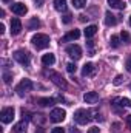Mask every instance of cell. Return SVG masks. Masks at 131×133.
I'll list each match as a JSON object with an SVG mask.
<instances>
[{"mask_svg":"<svg viewBox=\"0 0 131 133\" xmlns=\"http://www.w3.org/2000/svg\"><path fill=\"white\" fill-rule=\"evenodd\" d=\"M31 42H33V45L37 48V50H43V48H48L49 46V36H46V34H34L33 39H31Z\"/></svg>","mask_w":131,"mask_h":133,"instance_id":"6da1fadb","label":"cell"},{"mask_svg":"<svg viewBox=\"0 0 131 133\" xmlns=\"http://www.w3.org/2000/svg\"><path fill=\"white\" fill-rule=\"evenodd\" d=\"M90 113L86 111V110H83V108H79L76 113H74V121L77 122V124H80V125H85V124H88L90 122Z\"/></svg>","mask_w":131,"mask_h":133,"instance_id":"7a4b0ae2","label":"cell"},{"mask_svg":"<svg viewBox=\"0 0 131 133\" xmlns=\"http://www.w3.org/2000/svg\"><path fill=\"white\" fill-rule=\"evenodd\" d=\"M12 56H14V59H16L20 65H25V66L30 65V53H28V51H25V50H17Z\"/></svg>","mask_w":131,"mask_h":133,"instance_id":"3957f363","label":"cell"},{"mask_svg":"<svg viewBox=\"0 0 131 133\" xmlns=\"http://www.w3.org/2000/svg\"><path fill=\"white\" fill-rule=\"evenodd\" d=\"M46 74L49 76V79H51L57 87H60V88H66V81L63 79L62 74H59V73H56V71H46Z\"/></svg>","mask_w":131,"mask_h":133,"instance_id":"277c9868","label":"cell"},{"mask_svg":"<svg viewBox=\"0 0 131 133\" xmlns=\"http://www.w3.org/2000/svg\"><path fill=\"white\" fill-rule=\"evenodd\" d=\"M14 119V108L12 107H5L2 111H0V121L3 124H8Z\"/></svg>","mask_w":131,"mask_h":133,"instance_id":"5b68a950","label":"cell"},{"mask_svg":"<svg viewBox=\"0 0 131 133\" xmlns=\"http://www.w3.org/2000/svg\"><path fill=\"white\" fill-rule=\"evenodd\" d=\"M65 116H66V111L63 108H53L51 113H49V119L53 122H62L65 119Z\"/></svg>","mask_w":131,"mask_h":133,"instance_id":"8992f818","label":"cell"},{"mask_svg":"<svg viewBox=\"0 0 131 133\" xmlns=\"http://www.w3.org/2000/svg\"><path fill=\"white\" fill-rule=\"evenodd\" d=\"M66 53H68V56L72 57L74 61H77V59L82 57V48H80L79 45H68V46H66Z\"/></svg>","mask_w":131,"mask_h":133,"instance_id":"52a82bcc","label":"cell"},{"mask_svg":"<svg viewBox=\"0 0 131 133\" xmlns=\"http://www.w3.org/2000/svg\"><path fill=\"white\" fill-rule=\"evenodd\" d=\"M33 82L30 81V79H22V82L17 85V91H19V95H23V91H30V90H33Z\"/></svg>","mask_w":131,"mask_h":133,"instance_id":"ba28073f","label":"cell"},{"mask_svg":"<svg viewBox=\"0 0 131 133\" xmlns=\"http://www.w3.org/2000/svg\"><path fill=\"white\" fill-rule=\"evenodd\" d=\"M11 11H12L16 16H25V14L28 12V8H26V5H23V3H12V5H11Z\"/></svg>","mask_w":131,"mask_h":133,"instance_id":"9c48e42d","label":"cell"},{"mask_svg":"<svg viewBox=\"0 0 131 133\" xmlns=\"http://www.w3.org/2000/svg\"><path fill=\"white\" fill-rule=\"evenodd\" d=\"M20 33H22V22H20V19H17V17L11 19V34L17 36Z\"/></svg>","mask_w":131,"mask_h":133,"instance_id":"30bf717a","label":"cell"},{"mask_svg":"<svg viewBox=\"0 0 131 133\" xmlns=\"http://www.w3.org/2000/svg\"><path fill=\"white\" fill-rule=\"evenodd\" d=\"M80 37V31L79 30H71L69 33H66L62 39H60V42H71V40H77Z\"/></svg>","mask_w":131,"mask_h":133,"instance_id":"8fae6325","label":"cell"},{"mask_svg":"<svg viewBox=\"0 0 131 133\" xmlns=\"http://www.w3.org/2000/svg\"><path fill=\"white\" fill-rule=\"evenodd\" d=\"M83 101H85L86 104H96V102L99 101V95L96 93V91H88V93H85Z\"/></svg>","mask_w":131,"mask_h":133,"instance_id":"7c38bea8","label":"cell"},{"mask_svg":"<svg viewBox=\"0 0 131 133\" xmlns=\"http://www.w3.org/2000/svg\"><path fill=\"white\" fill-rule=\"evenodd\" d=\"M105 23H106L108 26H114V25L117 23V19H116L114 14H111V11H106V12H105Z\"/></svg>","mask_w":131,"mask_h":133,"instance_id":"4fadbf2b","label":"cell"},{"mask_svg":"<svg viewBox=\"0 0 131 133\" xmlns=\"http://www.w3.org/2000/svg\"><path fill=\"white\" fill-rule=\"evenodd\" d=\"M113 102H114V105H120V107L131 108V99H128V98H116Z\"/></svg>","mask_w":131,"mask_h":133,"instance_id":"5bb4252c","label":"cell"},{"mask_svg":"<svg viewBox=\"0 0 131 133\" xmlns=\"http://www.w3.org/2000/svg\"><path fill=\"white\" fill-rule=\"evenodd\" d=\"M54 62H56L54 54L48 53V54H43V56H42V64H43V65H53Z\"/></svg>","mask_w":131,"mask_h":133,"instance_id":"9a60e30c","label":"cell"},{"mask_svg":"<svg viewBox=\"0 0 131 133\" xmlns=\"http://www.w3.org/2000/svg\"><path fill=\"white\" fill-rule=\"evenodd\" d=\"M108 5L116 9H125V6H127L123 0H108Z\"/></svg>","mask_w":131,"mask_h":133,"instance_id":"2e32d148","label":"cell"},{"mask_svg":"<svg viewBox=\"0 0 131 133\" xmlns=\"http://www.w3.org/2000/svg\"><path fill=\"white\" fill-rule=\"evenodd\" d=\"M40 25H42V22L37 17H33V19H30L26 26H28V30H37V28H40Z\"/></svg>","mask_w":131,"mask_h":133,"instance_id":"e0dca14e","label":"cell"},{"mask_svg":"<svg viewBox=\"0 0 131 133\" xmlns=\"http://www.w3.org/2000/svg\"><path fill=\"white\" fill-rule=\"evenodd\" d=\"M16 133H25L26 132V122H25V119L23 121H20V122H17L16 125H14V129H12Z\"/></svg>","mask_w":131,"mask_h":133,"instance_id":"ac0fdd59","label":"cell"},{"mask_svg":"<svg viewBox=\"0 0 131 133\" xmlns=\"http://www.w3.org/2000/svg\"><path fill=\"white\" fill-rule=\"evenodd\" d=\"M96 33H97V26L96 25H90V26L85 28V37H88V39H91L93 36H96Z\"/></svg>","mask_w":131,"mask_h":133,"instance_id":"d6986e66","label":"cell"},{"mask_svg":"<svg viewBox=\"0 0 131 133\" xmlns=\"http://www.w3.org/2000/svg\"><path fill=\"white\" fill-rule=\"evenodd\" d=\"M93 71H94V65L93 64H85L83 68H82V76H90V74H93Z\"/></svg>","mask_w":131,"mask_h":133,"instance_id":"ffe728a7","label":"cell"},{"mask_svg":"<svg viewBox=\"0 0 131 133\" xmlns=\"http://www.w3.org/2000/svg\"><path fill=\"white\" fill-rule=\"evenodd\" d=\"M37 104L42 105V107H48V105H53L54 104V99H51V98H39L37 99Z\"/></svg>","mask_w":131,"mask_h":133,"instance_id":"44dd1931","label":"cell"},{"mask_svg":"<svg viewBox=\"0 0 131 133\" xmlns=\"http://www.w3.org/2000/svg\"><path fill=\"white\" fill-rule=\"evenodd\" d=\"M54 8L57 11H65L66 9V0H54Z\"/></svg>","mask_w":131,"mask_h":133,"instance_id":"7402d4cb","label":"cell"},{"mask_svg":"<svg viewBox=\"0 0 131 133\" xmlns=\"http://www.w3.org/2000/svg\"><path fill=\"white\" fill-rule=\"evenodd\" d=\"M110 45H111L113 48H119V45H120V42H119V37H117V36H111Z\"/></svg>","mask_w":131,"mask_h":133,"instance_id":"603a6c76","label":"cell"},{"mask_svg":"<svg viewBox=\"0 0 131 133\" xmlns=\"http://www.w3.org/2000/svg\"><path fill=\"white\" fill-rule=\"evenodd\" d=\"M72 5H74V8H83L85 5H86V0H72Z\"/></svg>","mask_w":131,"mask_h":133,"instance_id":"cb8c5ba5","label":"cell"},{"mask_svg":"<svg viewBox=\"0 0 131 133\" xmlns=\"http://www.w3.org/2000/svg\"><path fill=\"white\" fill-rule=\"evenodd\" d=\"M120 39H122L125 43H131V37L127 31H122V33H120Z\"/></svg>","mask_w":131,"mask_h":133,"instance_id":"d4e9b609","label":"cell"},{"mask_svg":"<svg viewBox=\"0 0 131 133\" xmlns=\"http://www.w3.org/2000/svg\"><path fill=\"white\" fill-rule=\"evenodd\" d=\"M66 70H68V73H76V70H77V66H76V64H72V62H69V64H66Z\"/></svg>","mask_w":131,"mask_h":133,"instance_id":"484cf974","label":"cell"},{"mask_svg":"<svg viewBox=\"0 0 131 133\" xmlns=\"http://www.w3.org/2000/svg\"><path fill=\"white\" fill-rule=\"evenodd\" d=\"M11 79H12V76H11L9 73H3V81H5V84H9Z\"/></svg>","mask_w":131,"mask_h":133,"instance_id":"4316f807","label":"cell"},{"mask_svg":"<svg viewBox=\"0 0 131 133\" xmlns=\"http://www.w3.org/2000/svg\"><path fill=\"white\" fill-rule=\"evenodd\" d=\"M122 81H123V76H120V74H119V76H116V79H114V82H113V84H114V85H120V84H122Z\"/></svg>","mask_w":131,"mask_h":133,"instance_id":"83f0119b","label":"cell"},{"mask_svg":"<svg viewBox=\"0 0 131 133\" xmlns=\"http://www.w3.org/2000/svg\"><path fill=\"white\" fill-rule=\"evenodd\" d=\"M62 22H63L65 25H68V23L71 22V14H68V12H66L65 16H63V19H62Z\"/></svg>","mask_w":131,"mask_h":133,"instance_id":"f1b7e54d","label":"cell"},{"mask_svg":"<svg viewBox=\"0 0 131 133\" xmlns=\"http://www.w3.org/2000/svg\"><path fill=\"white\" fill-rule=\"evenodd\" d=\"M125 66H127V70L131 73V56L127 57V61H125Z\"/></svg>","mask_w":131,"mask_h":133,"instance_id":"f546056e","label":"cell"},{"mask_svg":"<svg viewBox=\"0 0 131 133\" xmlns=\"http://www.w3.org/2000/svg\"><path fill=\"white\" fill-rule=\"evenodd\" d=\"M51 133H65V130L62 129V127H56V129H53Z\"/></svg>","mask_w":131,"mask_h":133,"instance_id":"4dcf8cb0","label":"cell"},{"mask_svg":"<svg viewBox=\"0 0 131 133\" xmlns=\"http://www.w3.org/2000/svg\"><path fill=\"white\" fill-rule=\"evenodd\" d=\"M88 133H100V129H99V127H91V129L88 130Z\"/></svg>","mask_w":131,"mask_h":133,"instance_id":"1f68e13d","label":"cell"},{"mask_svg":"<svg viewBox=\"0 0 131 133\" xmlns=\"http://www.w3.org/2000/svg\"><path fill=\"white\" fill-rule=\"evenodd\" d=\"M125 121H127V125H128V129L131 130V116H127V119H125Z\"/></svg>","mask_w":131,"mask_h":133,"instance_id":"d6a6232c","label":"cell"},{"mask_svg":"<svg viewBox=\"0 0 131 133\" xmlns=\"http://www.w3.org/2000/svg\"><path fill=\"white\" fill-rule=\"evenodd\" d=\"M35 2V6H42L43 5V0H34Z\"/></svg>","mask_w":131,"mask_h":133,"instance_id":"836d02e7","label":"cell"},{"mask_svg":"<svg viewBox=\"0 0 131 133\" xmlns=\"http://www.w3.org/2000/svg\"><path fill=\"white\" fill-rule=\"evenodd\" d=\"M35 133H46V132H45V129H42V127H39V129L35 130Z\"/></svg>","mask_w":131,"mask_h":133,"instance_id":"e575fe53","label":"cell"},{"mask_svg":"<svg viewBox=\"0 0 131 133\" xmlns=\"http://www.w3.org/2000/svg\"><path fill=\"white\" fill-rule=\"evenodd\" d=\"M3 33H5V25L0 23V34H3Z\"/></svg>","mask_w":131,"mask_h":133,"instance_id":"d590c367","label":"cell"},{"mask_svg":"<svg viewBox=\"0 0 131 133\" xmlns=\"http://www.w3.org/2000/svg\"><path fill=\"white\" fill-rule=\"evenodd\" d=\"M86 19H88V17H86V16H83V14H82V16H80V20H82V22H85V20H86Z\"/></svg>","mask_w":131,"mask_h":133,"instance_id":"8d00e7d4","label":"cell"},{"mask_svg":"<svg viewBox=\"0 0 131 133\" xmlns=\"http://www.w3.org/2000/svg\"><path fill=\"white\" fill-rule=\"evenodd\" d=\"M2 2H3V3H9V2L12 3V0H2Z\"/></svg>","mask_w":131,"mask_h":133,"instance_id":"74e56055","label":"cell"},{"mask_svg":"<svg viewBox=\"0 0 131 133\" xmlns=\"http://www.w3.org/2000/svg\"><path fill=\"white\" fill-rule=\"evenodd\" d=\"M71 133H79L77 130H74V129H71Z\"/></svg>","mask_w":131,"mask_h":133,"instance_id":"f35d334b","label":"cell"},{"mask_svg":"<svg viewBox=\"0 0 131 133\" xmlns=\"http://www.w3.org/2000/svg\"><path fill=\"white\" fill-rule=\"evenodd\" d=\"M130 25H131V16H130Z\"/></svg>","mask_w":131,"mask_h":133,"instance_id":"ab89813d","label":"cell"},{"mask_svg":"<svg viewBox=\"0 0 131 133\" xmlns=\"http://www.w3.org/2000/svg\"><path fill=\"white\" fill-rule=\"evenodd\" d=\"M130 88H131V85H130Z\"/></svg>","mask_w":131,"mask_h":133,"instance_id":"60d3db41","label":"cell"},{"mask_svg":"<svg viewBox=\"0 0 131 133\" xmlns=\"http://www.w3.org/2000/svg\"><path fill=\"white\" fill-rule=\"evenodd\" d=\"M130 2H131V0H130Z\"/></svg>","mask_w":131,"mask_h":133,"instance_id":"b9f144b4","label":"cell"}]
</instances>
